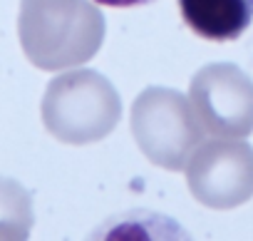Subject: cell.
Listing matches in <instances>:
<instances>
[{
    "label": "cell",
    "instance_id": "52a82bcc",
    "mask_svg": "<svg viewBox=\"0 0 253 241\" xmlns=\"http://www.w3.org/2000/svg\"><path fill=\"white\" fill-rule=\"evenodd\" d=\"M33 224L30 192L10 177H0V239H28Z\"/></svg>",
    "mask_w": 253,
    "mask_h": 241
},
{
    "label": "cell",
    "instance_id": "ba28073f",
    "mask_svg": "<svg viewBox=\"0 0 253 241\" xmlns=\"http://www.w3.org/2000/svg\"><path fill=\"white\" fill-rule=\"evenodd\" d=\"M94 3L107 8H142V5H152L154 0H94Z\"/></svg>",
    "mask_w": 253,
    "mask_h": 241
},
{
    "label": "cell",
    "instance_id": "8992f818",
    "mask_svg": "<svg viewBox=\"0 0 253 241\" xmlns=\"http://www.w3.org/2000/svg\"><path fill=\"white\" fill-rule=\"evenodd\" d=\"M184 25L211 43L238 40L253 23V0H179Z\"/></svg>",
    "mask_w": 253,
    "mask_h": 241
},
{
    "label": "cell",
    "instance_id": "3957f363",
    "mask_svg": "<svg viewBox=\"0 0 253 241\" xmlns=\"http://www.w3.org/2000/svg\"><path fill=\"white\" fill-rule=\"evenodd\" d=\"M132 135L152 164L179 172L204 142L206 132L181 92L147 87L132 104Z\"/></svg>",
    "mask_w": 253,
    "mask_h": 241
},
{
    "label": "cell",
    "instance_id": "277c9868",
    "mask_svg": "<svg viewBox=\"0 0 253 241\" xmlns=\"http://www.w3.org/2000/svg\"><path fill=\"white\" fill-rule=\"evenodd\" d=\"M191 196L209 209H236L253 196V147L236 137L201 142L186 162Z\"/></svg>",
    "mask_w": 253,
    "mask_h": 241
},
{
    "label": "cell",
    "instance_id": "7a4b0ae2",
    "mask_svg": "<svg viewBox=\"0 0 253 241\" xmlns=\"http://www.w3.org/2000/svg\"><path fill=\"white\" fill-rule=\"evenodd\" d=\"M122 117L114 85L94 70H70L50 80L42 97V125L65 145H92L112 135Z\"/></svg>",
    "mask_w": 253,
    "mask_h": 241
},
{
    "label": "cell",
    "instance_id": "6da1fadb",
    "mask_svg": "<svg viewBox=\"0 0 253 241\" xmlns=\"http://www.w3.org/2000/svg\"><path fill=\"white\" fill-rule=\"evenodd\" d=\"M104 33V15L89 0H20L18 38L25 57L40 70H72L89 62Z\"/></svg>",
    "mask_w": 253,
    "mask_h": 241
},
{
    "label": "cell",
    "instance_id": "5b68a950",
    "mask_svg": "<svg viewBox=\"0 0 253 241\" xmlns=\"http://www.w3.org/2000/svg\"><path fill=\"white\" fill-rule=\"evenodd\" d=\"M189 102L206 135L241 140L253 132V80L238 65L201 67L191 77Z\"/></svg>",
    "mask_w": 253,
    "mask_h": 241
}]
</instances>
